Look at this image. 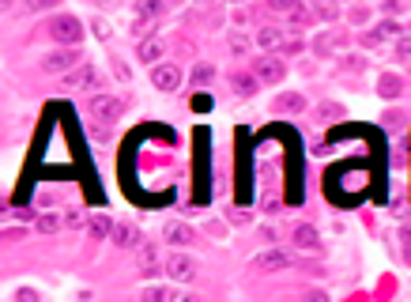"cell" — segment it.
Returning a JSON list of instances; mask_svg holds the SVG:
<instances>
[{
  "label": "cell",
  "instance_id": "cell-1",
  "mask_svg": "<svg viewBox=\"0 0 411 302\" xmlns=\"http://www.w3.org/2000/svg\"><path fill=\"white\" fill-rule=\"evenodd\" d=\"M46 34L57 46H76L79 38H83V23H79L76 15H57V19L46 23Z\"/></svg>",
  "mask_w": 411,
  "mask_h": 302
},
{
  "label": "cell",
  "instance_id": "cell-2",
  "mask_svg": "<svg viewBox=\"0 0 411 302\" xmlns=\"http://www.w3.org/2000/svg\"><path fill=\"white\" fill-rule=\"evenodd\" d=\"M76 65H83L76 46H61V50H53V53L42 57V72H72Z\"/></svg>",
  "mask_w": 411,
  "mask_h": 302
},
{
  "label": "cell",
  "instance_id": "cell-3",
  "mask_svg": "<svg viewBox=\"0 0 411 302\" xmlns=\"http://www.w3.org/2000/svg\"><path fill=\"white\" fill-rule=\"evenodd\" d=\"M291 265H294V257L287 250H264L249 261V272H283V268H291Z\"/></svg>",
  "mask_w": 411,
  "mask_h": 302
},
{
  "label": "cell",
  "instance_id": "cell-4",
  "mask_svg": "<svg viewBox=\"0 0 411 302\" xmlns=\"http://www.w3.org/2000/svg\"><path fill=\"white\" fill-rule=\"evenodd\" d=\"M121 110H125V99H121V94H94V99H91V117H94V121H102V125L117 121Z\"/></svg>",
  "mask_w": 411,
  "mask_h": 302
},
{
  "label": "cell",
  "instance_id": "cell-5",
  "mask_svg": "<svg viewBox=\"0 0 411 302\" xmlns=\"http://www.w3.org/2000/svg\"><path fill=\"white\" fill-rule=\"evenodd\" d=\"M151 83H155L159 91H177V87H181V65H174V61L151 65Z\"/></svg>",
  "mask_w": 411,
  "mask_h": 302
},
{
  "label": "cell",
  "instance_id": "cell-6",
  "mask_svg": "<svg viewBox=\"0 0 411 302\" xmlns=\"http://www.w3.org/2000/svg\"><path fill=\"white\" fill-rule=\"evenodd\" d=\"M64 91H83V87H99L102 79H99V72H94V65H76L72 72H64Z\"/></svg>",
  "mask_w": 411,
  "mask_h": 302
},
{
  "label": "cell",
  "instance_id": "cell-7",
  "mask_svg": "<svg viewBox=\"0 0 411 302\" xmlns=\"http://www.w3.org/2000/svg\"><path fill=\"white\" fill-rule=\"evenodd\" d=\"M166 276L177 283H192L197 280V261H192L189 253H174V257L166 261Z\"/></svg>",
  "mask_w": 411,
  "mask_h": 302
},
{
  "label": "cell",
  "instance_id": "cell-8",
  "mask_svg": "<svg viewBox=\"0 0 411 302\" xmlns=\"http://www.w3.org/2000/svg\"><path fill=\"white\" fill-rule=\"evenodd\" d=\"M253 76H257V83H279V79L287 76V68H283L279 57H261L257 68H253Z\"/></svg>",
  "mask_w": 411,
  "mask_h": 302
},
{
  "label": "cell",
  "instance_id": "cell-9",
  "mask_svg": "<svg viewBox=\"0 0 411 302\" xmlns=\"http://www.w3.org/2000/svg\"><path fill=\"white\" fill-rule=\"evenodd\" d=\"M400 34H404V27H400L397 19H392V23L385 19V23H377L374 30H366V34H362V46H366V50H374V46H381L385 38H400Z\"/></svg>",
  "mask_w": 411,
  "mask_h": 302
},
{
  "label": "cell",
  "instance_id": "cell-10",
  "mask_svg": "<svg viewBox=\"0 0 411 302\" xmlns=\"http://www.w3.org/2000/svg\"><path fill=\"white\" fill-rule=\"evenodd\" d=\"M305 110V94L302 91H283L272 99V114H302Z\"/></svg>",
  "mask_w": 411,
  "mask_h": 302
},
{
  "label": "cell",
  "instance_id": "cell-11",
  "mask_svg": "<svg viewBox=\"0 0 411 302\" xmlns=\"http://www.w3.org/2000/svg\"><path fill=\"white\" fill-rule=\"evenodd\" d=\"M163 238H166L170 245H177V250H185V245H192V242H197V230H192L189 223H166Z\"/></svg>",
  "mask_w": 411,
  "mask_h": 302
},
{
  "label": "cell",
  "instance_id": "cell-12",
  "mask_svg": "<svg viewBox=\"0 0 411 302\" xmlns=\"http://www.w3.org/2000/svg\"><path fill=\"white\" fill-rule=\"evenodd\" d=\"M163 15V0H136V27L140 34H148V19H159Z\"/></svg>",
  "mask_w": 411,
  "mask_h": 302
},
{
  "label": "cell",
  "instance_id": "cell-13",
  "mask_svg": "<svg viewBox=\"0 0 411 302\" xmlns=\"http://www.w3.org/2000/svg\"><path fill=\"white\" fill-rule=\"evenodd\" d=\"M110 238H114V245H121V250H136L140 245V230L132 223H114L110 227Z\"/></svg>",
  "mask_w": 411,
  "mask_h": 302
},
{
  "label": "cell",
  "instance_id": "cell-14",
  "mask_svg": "<svg viewBox=\"0 0 411 302\" xmlns=\"http://www.w3.org/2000/svg\"><path fill=\"white\" fill-rule=\"evenodd\" d=\"M291 238H294V245L302 253H321V238H317V230H313L310 223H298Z\"/></svg>",
  "mask_w": 411,
  "mask_h": 302
},
{
  "label": "cell",
  "instance_id": "cell-15",
  "mask_svg": "<svg viewBox=\"0 0 411 302\" xmlns=\"http://www.w3.org/2000/svg\"><path fill=\"white\" fill-rule=\"evenodd\" d=\"M283 42H287V34L279 27H261L257 30V46H261V50H283Z\"/></svg>",
  "mask_w": 411,
  "mask_h": 302
},
{
  "label": "cell",
  "instance_id": "cell-16",
  "mask_svg": "<svg viewBox=\"0 0 411 302\" xmlns=\"http://www.w3.org/2000/svg\"><path fill=\"white\" fill-rule=\"evenodd\" d=\"M230 87H234L238 99H253V94H257V76H249V72H234V76H230Z\"/></svg>",
  "mask_w": 411,
  "mask_h": 302
},
{
  "label": "cell",
  "instance_id": "cell-17",
  "mask_svg": "<svg viewBox=\"0 0 411 302\" xmlns=\"http://www.w3.org/2000/svg\"><path fill=\"white\" fill-rule=\"evenodd\" d=\"M83 227H87V238H91V242H102V238H110V227L114 223H110L106 216H91Z\"/></svg>",
  "mask_w": 411,
  "mask_h": 302
},
{
  "label": "cell",
  "instance_id": "cell-18",
  "mask_svg": "<svg viewBox=\"0 0 411 302\" xmlns=\"http://www.w3.org/2000/svg\"><path fill=\"white\" fill-rule=\"evenodd\" d=\"M136 257H140V272L143 276H155V268H159V250H155V245H140Z\"/></svg>",
  "mask_w": 411,
  "mask_h": 302
},
{
  "label": "cell",
  "instance_id": "cell-19",
  "mask_svg": "<svg viewBox=\"0 0 411 302\" xmlns=\"http://www.w3.org/2000/svg\"><path fill=\"white\" fill-rule=\"evenodd\" d=\"M136 53H140V61H148V65L151 61H163V42H159V38H140V50Z\"/></svg>",
  "mask_w": 411,
  "mask_h": 302
},
{
  "label": "cell",
  "instance_id": "cell-20",
  "mask_svg": "<svg viewBox=\"0 0 411 302\" xmlns=\"http://www.w3.org/2000/svg\"><path fill=\"white\" fill-rule=\"evenodd\" d=\"M34 227L42 230V234H53V230H61V212H42V216H34Z\"/></svg>",
  "mask_w": 411,
  "mask_h": 302
},
{
  "label": "cell",
  "instance_id": "cell-21",
  "mask_svg": "<svg viewBox=\"0 0 411 302\" xmlns=\"http://www.w3.org/2000/svg\"><path fill=\"white\" fill-rule=\"evenodd\" d=\"M377 91H381L385 94V99H397V94L400 91H404V79H400V76H381V83H377Z\"/></svg>",
  "mask_w": 411,
  "mask_h": 302
},
{
  "label": "cell",
  "instance_id": "cell-22",
  "mask_svg": "<svg viewBox=\"0 0 411 302\" xmlns=\"http://www.w3.org/2000/svg\"><path fill=\"white\" fill-rule=\"evenodd\" d=\"M215 79V65H197V72H192V87H208Z\"/></svg>",
  "mask_w": 411,
  "mask_h": 302
},
{
  "label": "cell",
  "instance_id": "cell-23",
  "mask_svg": "<svg viewBox=\"0 0 411 302\" xmlns=\"http://www.w3.org/2000/svg\"><path fill=\"white\" fill-rule=\"evenodd\" d=\"M140 302H170V291L166 288H143Z\"/></svg>",
  "mask_w": 411,
  "mask_h": 302
},
{
  "label": "cell",
  "instance_id": "cell-24",
  "mask_svg": "<svg viewBox=\"0 0 411 302\" xmlns=\"http://www.w3.org/2000/svg\"><path fill=\"white\" fill-rule=\"evenodd\" d=\"M61 223H64V227H83V223H87L83 208H68V212L61 216Z\"/></svg>",
  "mask_w": 411,
  "mask_h": 302
},
{
  "label": "cell",
  "instance_id": "cell-25",
  "mask_svg": "<svg viewBox=\"0 0 411 302\" xmlns=\"http://www.w3.org/2000/svg\"><path fill=\"white\" fill-rule=\"evenodd\" d=\"M230 53H234V57H245V53H249V38L245 34H230Z\"/></svg>",
  "mask_w": 411,
  "mask_h": 302
},
{
  "label": "cell",
  "instance_id": "cell-26",
  "mask_svg": "<svg viewBox=\"0 0 411 302\" xmlns=\"http://www.w3.org/2000/svg\"><path fill=\"white\" fill-rule=\"evenodd\" d=\"M61 0H27V12L34 15V12H50V8H57Z\"/></svg>",
  "mask_w": 411,
  "mask_h": 302
},
{
  "label": "cell",
  "instance_id": "cell-27",
  "mask_svg": "<svg viewBox=\"0 0 411 302\" xmlns=\"http://www.w3.org/2000/svg\"><path fill=\"white\" fill-rule=\"evenodd\" d=\"M397 57H400V61L411 57V34H400V38H397Z\"/></svg>",
  "mask_w": 411,
  "mask_h": 302
},
{
  "label": "cell",
  "instance_id": "cell-28",
  "mask_svg": "<svg viewBox=\"0 0 411 302\" xmlns=\"http://www.w3.org/2000/svg\"><path fill=\"white\" fill-rule=\"evenodd\" d=\"M264 4H268L272 12H291V8H298V0H264Z\"/></svg>",
  "mask_w": 411,
  "mask_h": 302
},
{
  "label": "cell",
  "instance_id": "cell-29",
  "mask_svg": "<svg viewBox=\"0 0 411 302\" xmlns=\"http://www.w3.org/2000/svg\"><path fill=\"white\" fill-rule=\"evenodd\" d=\"M340 114H343V110H340V106H332V102H325V106L317 110V117H321V121H328V117H340Z\"/></svg>",
  "mask_w": 411,
  "mask_h": 302
},
{
  "label": "cell",
  "instance_id": "cell-30",
  "mask_svg": "<svg viewBox=\"0 0 411 302\" xmlns=\"http://www.w3.org/2000/svg\"><path fill=\"white\" fill-rule=\"evenodd\" d=\"M287 15H291V19H294V23H313V15H310V12H305V8H302V4H298V8H291V12H287Z\"/></svg>",
  "mask_w": 411,
  "mask_h": 302
},
{
  "label": "cell",
  "instance_id": "cell-31",
  "mask_svg": "<svg viewBox=\"0 0 411 302\" xmlns=\"http://www.w3.org/2000/svg\"><path fill=\"white\" fill-rule=\"evenodd\" d=\"M381 8H385V15H400L404 12V0H381Z\"/></svg>",
  "mask_w": 411,
  "mask_h": 302
},
{
  "label": "cell",
  "instance_id": "cell-32",
  "mask_svg": "<svg viewBox=\"0 0 411 302\" xmlns=\"http://www.w3.org/2000/svg\"><path fill=\"white\" fill-rule=\"evenodd\" d=\"M400 242H404V257L411 261V223H408V227H400Z\"/></svg>",
  "mask_w": 411,
  "mask_h": 302
},
{
  "label": "cell",
  "instance_id": "cell-33",
  "mask_svg": "<svg viewBox=\"0 0 411 302\" xmlns=\"http://www.w3.org/2000/svg\"><path fill=\"white\" fill-rule=\"evenodd\" d=\"M305 50V42H298V38H287L283 42V53H302Z\"/></svg>",
  "mask_w": 411,
  "mask_h": 302
},
{
  "label": "cell",
  "instance_id": "cell-34",
  "mask_svg": "<svg viewBox=\"0 0 411 302\" xmlns=\"http://www.w3.org/2000/svg\"><path fill=\"white\" fill-rule=\"evenodd\" d=\"M15 302H38V291H30V288L15 291Z\"/></svg>",
  "mask_w": 411,
  "mask_h": 302
},
{
  "label": "cell",
  "instance_id": "cell-35",
  "mask_svg": "<svg viewBox=\"0 0 411 302\" xmlns=\"http://www.w3.org/2000/svg\"><path fill=\"white\" fill-rule=\"evenodd\" d=\"M317 15L321 19H336V4H317Z\"/></svg>",
  "mask_w": 411,
  "mask_h": 302
},
{
  "label": "cell",
  "instance_id": "cell-36",
  "mask_svg": "<svg viewBox=\"0 0 411 302\" xmlns=\"http://www.w3.org/2000/svg\"><path fill=\"white\" fill-rule=\"evenodd\" d=\"M302 302H328V295H325V291H305Z\"/></svg>",
  "mask_w": 411,
  "mask_h": 302
},
{
  "label": "cell",
  "instance_id": "cell-37",
  "mask_svg": "<svg viewBox=\"0 0 411 302\" xmlns=\"http://www.w3.org/2000/svg\"><path fill=\"white\" fill-rule=\"evenodd\" d=\"M249 19H253V15H249V8H238V12H234V23H238V27H245Z\"/></svg>",
  "mask_w": 411,
  "mask_h": 302
},
{
  "label": "cell",
  "instance_id": "cell-38",
  "mask_svg": "<svg viewBox=\"0 0 411 302\" xmlns=\"http://www.w3.org/2000/svg\"><path fill=\"white\" fill-rule=\"evenodd\" d=\"M366 15H370V12H366L362 4H359V8H351V19H354V23H366Z\"/></svg>",
  "mask_w": 411,
  "mask_h": 302
},
{
  "label": "cell",
  "instance_id": "cell-39",
  "mask_svg": "<svg viewBox=\"0 0 411 302\" xmlns=\"http://www.w3.org/2000/svg\"><path fill=\"white\" fill-rule=\"evenodd\" d=\"M392 163H397V166H404V163H408V148H404V144L397 148V155H392Z\"/></svg>",
  "mask_w": 411,
  "mask_h": 302
},
{
  "label": "cell",
  "instance_id": "cell-40",
  "mask_svg": "<svg viewBox=\"0 0 411 302\" xmlns=\"http://www.w3.org/2000/svg\"><path fill=\"white\" fill-rule=\"evenodd\" d=\"M94 34H99V38H102V42H106V38H110V27H106V23H102V19H99V23H94Z\"/></svg>",
  "mask_w": 411,
  "mask_h": 302
},
{
  "label": "cell",
  "instance_id": "cell-41",
  "mask_svg": "<svg viewBox=\"0 0 411 302\" xmlns=\"http://www.w3.org/2000/svg\"><path fill=\"white\" fill-rule=\"evenodd\" d=\"M170 302H200L197 295H170Z\"/></svg>",
  "mask_w": 411,
  "mask_h": 302
},
{
  "label": "cell",
  "instance_id": "cell-42",
  "mask_svg": "<svg viewBox=\"0 0 411 302\" xmlns=\"http://www.w3.org/2000/svg\"><path fill=\"white\" fill-rule=\"evenodd\" d=\"M8 216H12V208H8L4 201H0V219H8Z\"/></svg>",
  "mask_w": 411,
  "mask_h": 302
},
{
  "label": "cell",
  "instance_id": "cell-43",
  "mask_svg": "<svg viewBox=\"0 0 411 302\" xmlns=\"http://www.w3.org/2000/svg\"><path fill=\"white\" fill-rule=\"evenodd\" d=\"M15 4V0H0V8H12Z\"/></svg>",
  "mask_w": 411,
  "mask_h": 302
},
{
  "label": "cell",
  "instance_id": "cell-44",
  "mask_svg": "<svg viewBox=\"0 0 411 302\" xmlns=\"http://www.w3.org/2000/svg\"><path fill=\"white\" fill-rule=\"evenodd\" d=\"M234 4H245V0H234Z\"/></svg>",
  "mask_w": 411,
  "mask_h": 302
}]
</instances>
